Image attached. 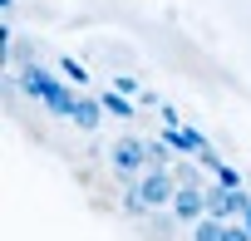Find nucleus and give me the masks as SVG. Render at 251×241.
<instances>
[{"label": "nucleus", "mask_w": 251, "mask_h": 241, "mask_svg": "<svg viewBox=\"0 0 251 241\" xmlns=\"http://www.w3.org/2000/svg\"><path fill=\"white\" fill-rule=\"evenodd\" d=\"M20 89H25V98H35V103H45L50 113H64V118H69V113H74V103H79V98H74V94H69L50 69H35V64H25V69H20Z\"/></svg>", "instance_id": "f257e3e1"}, {"label": "nucleus", "mask_w": 251, "mask_h": 241, "mask_svg": "<svg viewBox=\"0 0 251 241\" xmlns=\"http://www.w3.org/2000/svg\"><path fill=\"white\" fill-rule=\"evenodd\" d=\"M59 69H64V74H69L74 84H89V69H84L79 59H59Z\"/></svg>", "instance_id": "9d476101"}, {"label": "nucleus", "mask_w": 251, "mask_h": 241, "mask_svg": "<svg viewBox=\"0 0 251 241\" xmlns=\"http://www.w3.org/2000/svg\"><path fill=\"white\" fill-rule=\"evenodd\" d=\"M177 187H182V182H173L163 168H148V172L128 187V197H123V202H128V212H148V207L173 202V197H177Z\"/></svg>", "instance_id": "f03ea898"}, {"label": "nucleus", "mask_w": 251, "mask_h": 241, "mask_svg": "<svg viewBox=\"0 0 251 241\" xmlns=\"http://www.w3.org/2000/svg\"><path fill=\"white\" fill-rule=\"evenodd\" d=\"M173 212H177L182 221H202V217H207V192H197L192 182H182L177 197H173Z\"/></svg>", "instance_id": "39448f33"}, {"label": "nucleus", "mask_w": 251, "mask_h": 241, "mask_svg": "<svg viewBox=\"0 0 251 241\" xmlns=\"http://www.w3.org/2000/svg\"><path fill=\"white\" fill-rule=\"evenodd\" d=\"M69 118H74V123H79L84 133H94V128H99V118H103V103H94V98H79Z\"/></svg>", "instance_id": "0eeeda50"}, {"label": "nucleus", "mask_w": 251, "mask_h": 241, "mask_svg": "<svg viewBox=\"0 0 251 241\" xmlns=\"http://www.w3.org/2000/svg\"><path fill=\"white\" fill-rule=\"evenodd\" d=\"M241 221H246V231H251V207H246V212H241Z\"/></svg>", "instance_id": "f8f14e48"}, {"label": "nucleus", "mask_w": 251, "mask_h": 241, "mask_svg": "<svg viewBox=\"0 0 251 241\" xmlns=\"http://www.w3.org/2000/svg\"><path fill=\"white\" fill-rule=\"evenodd\" d=\"M222 241H251V231H246V226H226V231H222Z\"/></svg>", "instance_id": "9b49d317"}, {"label": "nucleus", "mask_w": 251, "mask_h": 241, "mask_svg": "<svg viewBox=\"0 0 251 241\" xmlns=\"http://www.w3.org/2000/svg\"><path fill=\"white\" fill-rule=\"evenodd\" d=\"M222 231H226V221L222 217H202V221H192V241H222Z\"/></svg>", "instance_id": "6e6552de"}, {"label": "nucleus", "mask_w": 251, "mask_h": 241, "mask_svg": "<svg viewBox=\"0 0 251 241\" xmlns=\"http://www.w3.org/2000/svg\"><path fill=\"white\" fill-rule=\"evenodd\" d=\"M163 143H168V148H177V153H187V158H202V153H207V138H202V133H192V128H182V123H168Z\"/></svg>", "instance_id": "423d86ee"}, {"label": "nucleus", "mask_w": 251, "mask_h": 241, "mask_svg": "<svg viewBox=\"0 0 251 241\" xmlns=\"http://www.w3.org/2000/svg\"><path fill=\"white\" fill-rule=\"evenodd\" d=\"M148 143L143 138H123V143H113V168L123 172V177H133V172H143L148 168Z\"/></svg>", "instance_id": "20e7f679"}, {"label": "nucleus", "mask_w": 251, "mask_h": 241, "mask_svg": "<svg viewBox=\"0 0 251 241\" xmlns=\"http://www.w3.org/2000/svg\"><path fill=\"white\" fill-rule=\"evenodd\" d=\"M246 207H251V202H246V192H241V187L217 182V187L207 192V212H212V217H222V221H226V217H241Z\"/></svg>", "instance_id": "7ed1b4c3"}, {"label": "nucleus", "mask_w": 251, "mask_h": 241, "mask_svg": "<svg viewBox=\"0 0 251 241\" xmlns=\"http://www.w3.org/2000/svg\"><path fill=\"white\" fill-rule=\"evenodd\" d=\"M99 103H103V108H108V113H113V118H133V113H138V108H133V103H128V98H123V94H103V98H99Z\"/></svg>", "instance_id": "1a4fd4ad"}]
</instances>
